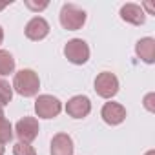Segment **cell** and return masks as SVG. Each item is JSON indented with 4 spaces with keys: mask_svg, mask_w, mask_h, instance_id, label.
Listing matches in <instances>:
<instances>
[{
    "mask_svg": "<svg viewBox=\"0 0 155 155\" xmlns=\"http://www.w3.org/2000/svg\"><path fill=\"white\" fill-rule=\"evenodd\" d=\"M13 88L22 97H35L40 88V79L33 69H20L18 73H15Z\"/></svg>",
    "mask_w": 155,
    "mask_h": 155,
    "instance_id": "6da1fadb",
    "label": "cell"
},
{
    "mask_svg": "<svg viewBox=\"0 0 155 155\" xmlns=\"http://www.w3.org/2000/svg\"><path fill=\"white\" fill-rule=\"evenodd\" d=\"M60 24L68 31H77L86 24V11L75 4H64L60 9Z\"/></svg>",
    "mask_w": 155,
    "mask_h": 155,
    "instance_id": "7a4b0ae2",
    "label": "cell"
},
{
    "mask_svg": "<svg viewBox=\"0 0 155 155\" xmlns=\"http://www.w3.org/2000/svg\"><path fill=\"white\" fill-rule=\"evenodd\" d=\"M64 55L71 64L82 66V64H86L90 60V46L82 38H71L64 46Z\"/></svg>",
    "mask_w": 155,
    "mask_h": 155,
    "instance_id": "3957f363",
    "label": "cell"
},
{
    "mask_svg": "<svg viewBox=\"0 0 155 155\" xmlns=\"http://www.w3.org/2000/svg\"><path fill=\"white\" fill-rule=\"evenodd\" d=\"M62 111V104L53 95H38L35 101V113L40 119H55Z\"/></svg>",
    "mask_w": 155,
    "mask_h": 155,
    "instance_id": "277c9868",
    "label": "cell"
},
{
    "mask_svg": "<svg viewBox=\"0 0 155 155\" xmlns=\"http://www.w3.org/2000/svg\"><path fill=\"white\" fill-rule=\"evenodd\" d=\"M95 91L99 97L102 99H111L117 95L119 91V79L110 73V71H102L97 75V79H95Z\"/></svg>",
    "mask_w": 155,
    "mask_h": 155,
    "instance_id": "5b68a950",
    "label": "cell"
},
{
    "mask_svg": "<svg viewBox=\"0 0 155 155\" xmlns=\"http://www.w3.org/2000/svg\"><path fill=\"white\" fill-rule=\"evenodd\" d=\"M38 131H40L38 120L33 117H24L15 124V135L18 137V142H26V144L33 142L38 137Z\"/></svg>",
    "mask_w": 155,
    "mask_h": 155,
    "instance_id": "8992f818",
    "label": "cell"
},
{
    "mask_svg": "<svg viewBox=\"0 0 155 155\" xmlns=\"http://www.w3.org/2000/svg\"><path fill=\"white\" fill-rule=\"evenodd\" d=\"M91 111V102L86 95H75L66 104V113L73 119H84Z\"/></svg>",
    "mask_w": 155,
    "mask_h": 155,
    "instance_id": "52a82bcc",
    "label": "cell"
},
{
    "mask_svg": "<svg viewBox=\"0 0 155 155\" xmlns=\"http://www.w3.org/2000/svg\"><path fill=\"white\" fill-rule=\"evenodd\" d=\"M101 117L110 126H119L126 119V108L119 102H106L101 110Z\"/></svg>",
    "mask_w": 155,
    "mask_h": 155,
    "instance_id": "ba28073f",
    "label": "cell"
},
{
    "mask_svg": "<svg viewBox=\"0 0 155 155\" xmlns=\"http://www.w3.org/2000/svg\"><path fill=\"white\" fill-rule=\"evenodd\" d=\"M26 37L29 40H42L49 35V24L46 22V18L42 17H33L28 24H26V29H24Z\"/></svg>",
    "mask_w": 155,
    "mask_h": 155,
    "instance_id": "9c48e42d",
    "label": "cell"
},
{
    "mask_svg": "<svg viewBox=\"0 0 155 155\" xmlns=\"http://www.w3.org/2000/svg\"><path fill=\"white\" fill-rule=\"evenodd\" d=\"M120 18L131 26H142L146 22V13L137 4H124L120 8Z\"/></svg>",
    "mask_w": 155,
    "mask_h": 155,
    "instance_id": "30bf717a",
    "label": "cell"
},
{
    "mask_svg": "<svg viewBox=\"0 0 155 155\" xmlns=\"http://www.w3.org/2000/svg\"><path fill=\"white\" fill-rule=\"evenodd\" d=\"M135 53L137 57L146 62V64H153L155 62V40L151 37H144L140 40H137L135 44Z\"/></svg>",
    "mask_w": 155,
    "mask_h": 155,
    "instance_id": "8fae6325",
    "label": "cell"
},
{
    "mask_svg": "<svg viewBox=\"0 0 155 155\" xmlns=\"http://www.w3.org/2000/svg\"><path fill=\"white\" fill-rule=\"evenodd\" d=\"M51 155H73V139L68 133H57L51 139Z\"/></svg>",
    "mask_w": 155,
    "mask_h": 155,
    "instance_id": "7c38bea8",
    "label": "cell"
},
{
    "mask_svg": "<svg viewBox=\"0 0 155 155\" xmlns=\"http://www.w3.org/2000/svg\"><path fill=\"white\" fill-rule=\"evenodd\" d=\"M15 71V58L9 51L0 49V77L9 75Z\"/></svg>",
    "mask_w": 155,
    "mask_h": 155,
    "instance_id": "4fadbf2b",
    "label": "cell"
},
{
    "mask_svg": "<svg viewBox=\"0 0 155 155\" xmlns=\"http://www.w3.org/2000/svg\"><path fill=\"white\" fill-rule=\"evenodd\" d=\"M13 139V126L9 124V120L4 115V110L0 108V142L6 144Z\"/></svg>",
    "mask_w": 155,
    "mask_h": 155,
    "instance_id": "5bb4252c",
    "label": "cell"
},
{
    "mask_svg": "<svg viewBox=\"0 0 155 155\" xmlns=\"http://www.w3.org/2000/svg\"><path fill=\"white\" fill-rule=\"evenodd\" d=\"M11 99H13V88L9 86V82L6 79L0 77V108L6 106V104H9Z\"/></svg>",
    "mask_w": 155,
    "mask_h": 155,
    "instance_id": "9a60e30c",
    "label": "cell"
},
{
    "mask_svg": "<svg viewBox=\"0 0 155 155\" xmlns=\"http://www.w3.org/2000/svg\"><path fill=\"white\" fill-rule=\"evenodd\" d=\"M13 153H15V155H37L35 150H33L29 144H26V142H17V144L13 146Z\"/></svg>",
    "mask_w": 155,
    "mask_h": 155,
    "instance_id": "2e32d148",
    "label": "cell"
},
{
    "mask_svg": "<svg viewBox=\"0 0 155 155\" xmlns=\"http://www.w3.org/2000/svg\"><path fill=\"white\" fill-rule=\"evenodd\" d=\"M26 6H28L29 9H33V11H42V9H46V8H48V2H42V4H33L31 0H28Z\"/></svg>",
    "mask_w": 155,
    "mask_h": 155,
    "instance_id": "e0dca14e",
    "label": "cell"
},
{
    "mask_svg": "<svg viewBox=\"0 0 155 155\" xmlns=\"http://www.w3.org/2000/svg\"><path fill=\"white\" fill-rule=\"evenodd\" d=\"M153 99H155V95H153V93H148V95H146V99H144V106H146V110H148V111H155L153 102H151Z\"/></svg>",
    "mask_w": 155,
    "mask_h": 155,
    "instance_id": "ac0fdd59",
    "label": "cell"
},
{
    "mask_svg": "<svg viewBox=\"0 0 155 155\" xmlns=\"http://www.w3.org/2000/svg\"><path fill=\"white\" fill-rule=\"evenodd\" d=\"M8 6H9V2H2V4H0V11H2L4 8H8Z\"/></svg>",
    "mask_w": 155,
    "mask_h": 155,
    "instance_id": "d6986e66",
    "label": "cell"
},
{
    "mask_svg": "<svg viewBox=\"0 0 155 155\" xmlns=\"http://www.w3.org/2000/svg\"><path fill=\"white\" fill-rule=\"evenodd\" d=\"M2 40H4V29L0 28V44H2Z\"/></svg>",
    "mask_w": 155,
    "mask_h": 155,
    "instance_id": "ffe728a7",
    "label": "cell"
},
{
    "mask_svg": "<svg viewBox=\"0 0 155 155\" xmlns=\"http://www.w3.org/2000/svg\"><path fill=\"white\" fill-rule=\"evenodd\" d=\"M4 151H6V150H4V144L0 142V155H4Z\"/></svg>",
    "mask_w": 155,
    "mask_h": 155,
    "instance_id": "44dd1931",
    "label": "cell"
},
{
    "mask_svg": "<svg viewBox=\"0 0 155 155\" xmlns=\"http://www.w3.org/2000/svg\"><path fill=\"white\" fill-rule=\"evenodd\" d=\"M146 155H155V151H153V150H150V151H146Z\"/></svg>",
    "mask_w": 155,
    "mask_h": 155,
    "instance_id": "7402d4cb",
    "label": "cell"
}]
</instances>
